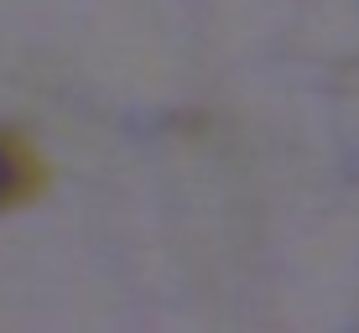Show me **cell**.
Here are the masks:
<instances>
[{
  "instance_id": "1",
  "label": "cell",
  "mask_w": 359,
  "mask_h": 333,
  "mask_svg": "<svg viewBox=\"0 0 359 333\" xmlns=\"http://www.w3.org/2000/svg\"><path fill=\"white\" fill-rule=\"evenodd\" d=\"M36 177H42V167L32 162V151L0 135V208L16 203V198H27V193L36 188Z\"/></svg>"
}]
</instances>
